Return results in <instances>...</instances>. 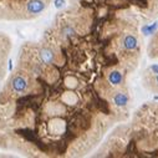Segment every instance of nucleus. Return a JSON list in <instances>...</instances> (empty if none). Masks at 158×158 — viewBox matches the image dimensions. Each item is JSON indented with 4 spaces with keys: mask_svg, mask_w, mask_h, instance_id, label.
Masks as SVG:
<instances>
[{
    "mask_svg": "<svg viewBox=\"0 0 158 158\" xmlns=\"http://www.w3.org/2000/svg\"><path fill=\"white\" fill-rule=\"evenodd\" d=\"M45 3L43 0H29L26 4V10L30 14H40L45 9Z\"/></svg>",
    "mask_w": 158,
    "mask_h": 158,
    "instance_id": "1",
    "label": "nucleus"
},
{
    "mask_svg": "<svg viewBox=\"0 0 158 158\" xmlns=\"http://www.w3.org/2000/svg\"><path fill=\"white\" fill-rule=\"evenodd\" d=\"M27 87V81H26V78L18 75L15 77H13V80H11V89L13 91L15 92H24Z\"/></svg>",
    "mask_w": 158,
    "mask_h": 158,
    "instance_id": "2",
    "label": "nucleus"
},
{
    "mask_svg": "<svg viewBox=\"0 0 158 158\" xmlns=\"http://www.w3.org/2000/svg\"><path fill=\"white\" fill-rule=\"evenodd\" d=\"M122 45H123V48H125L126 50L132 51V50L137 49L138 41H137L136 36H133V35H126V36L123 37V40H122Z\"/></svg>",
    "mask_w": 158,
    "mask_h": 158,
    "instance_id": "3",
    "label": "nucleus"
},
{
    "mask_svg": "<svg viewBox=\"0 0 158 158\" xmlns=\"http://www.w3.org/2000/svg\"><path fill=\"white\" fill-rule=\"evenodd\" d=\"M40 59L41 61L45 64V65H50L54 62L55 60V54L51 49H48V48H44L40 50Z\"/></svg>",
    "mask_w": 158,
    "mask_h": 158,
    "instance_id": "4",
    "label": "nucleus"
},
{
    "mask_svg": "<svg viewBox=\"0 0 158 158\" xmlns=\"http://www.w3.org/2000/svg\"><path fill=\"white\" fill-rule=\"evenodd\" d=\"M122 81H123V75H122V72L114 70V71H111V72L108 73V82H110L111 85H113V86H120V85L122 84Z\"/></svg>",
    "mask_w": 158,
    "mask_h": 158,
    "instance_id": "5",
    "label": "nucleus"
},
{
    "mask_svg": "<svg viewBox=\"0 0 158 158\" xmlns=\"http://www.w3.org/2000/svg\"><path fill=\"white\" fill-rule=\"evenodd\" d=\"M130 101V96L125 92H117L113 96V102L118 107H125Z\"/></svg>",
    "mask_w": 158,
    "mask_h": 158,
    "instance_id": "6",
    "label": "nucleus"
},
{
    "mask_svg": "<svg viewBox=\"0 0 158 158\" xmlns=\"http://www.w3.org/2000/svg\"><path fill=\"white\" fill-rule=\"evenodd\" d=\"M62 36L66 37V39L73 37V36H76V31H75L73 27H71V26L67 25V26H65V27L62 29Z\"/></svg>",
    "mask_w": 158,
    "mask_h": 158,
    "instance_id": "7",
    "label": "nucleus"
},
{
    "mask_svg": "<svg viewBox=\"0 0 158 158\" xmlns=\"http://www.w3.org/2000/svg\"><path fill=\"white\" fill-rule=\"evenodd\" d=\"M157 27H158L157 23H153L152 25H144V26H142V32L144 35H149V34H153Z\"/></svg>",
    "mask_w": 158,
    "mask_h": 158,
    "instance_id": "8",
    "label": "nucleus"
},
{
    "mask_svg": "<svg viewBox=\"0 0 158 158\" xmlns=\"http://www.w3.org/2000/svg\"><path fill=\"white\" fill-rule=\"evenodd\" d=\"M54 4H55V8L56 9H61L65 5V0H55Z\"/></svg>",
    "mask_w": 158,
    "mask_h": 158,
    "instance_id": "9",
    "label": "nucleus"
},
{
    "mask_svg": "<svg viewBox=\"0 0 158 158\" xmlns=\"http://www.w3.org/2000/svg\"><path fill=\"white\" fill-rule=\"evenodd\" d=\"M151 70H152L153 73H157L158 72V65H152L151 66Z\"/></svg>",
    "mask_w": 158,
    "mask_h": 158,
    "instance_id": "10",
    "label": "nucleus"
},
{
    "mask_svg": "<svg viewBox=\"0 0 158 158\" xmlns=\"http://www.w3.org/2000/svg\"><path fill=\"white\" fill-rule=\"evenodd\" d=\"M13 70V60H9V71Z\"/></svg>",
    "mask_w": 158,
    "mask_h": 158,
    "instance_id": "11",
    "label": "nucleus"
},
{
    "mask_svg": "<svg viewBox=\"0 0 158 158\" xmlns=\"http://www.w3.org/2000/svg\"><path fill=\"white\" fill-rule=\"evenodd\" d=\"M154 82H156V85L158 86V72H157L156 76H154Z\"/></svg>",
    "mask_w": 158,
    "mask_h": 158,
    "instance_id": "12",
    "label": "nucleus"
},
{
    "mask_svg": "<svg viewBox=\"0 0 158 158\" xmlns=\"http://www.w3.org/2000/svg\"><path fill=\"white\" fill-rule=\"evenodd\" d=\"M154 100H158V96H156V97H154Z\"/></svg>",
    "mask_w": 158,
    "mask_h": 158,
    "instance_id": "13",
    "label": "nucleus"
}]
</instances>
